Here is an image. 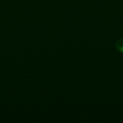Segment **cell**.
I'll return each instance as SVG.
<instances>
[{
    "mask_svg": "<svg viewBox=\"0 0 123 123\" xmlns=\"http://www.w3.org/2000/svg\"><path fill=\"white\" fill-rule=\"evenodd\" d=\"M116 48L119 51L123 53V38L117 41V43L116 44Z\"/></svg>",
    "mask_w": 123,
    "mask_h": 123,
    "instance_id": "obj_1",
    "label": "cell"
}]
</instances>
